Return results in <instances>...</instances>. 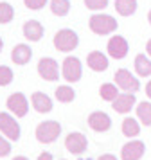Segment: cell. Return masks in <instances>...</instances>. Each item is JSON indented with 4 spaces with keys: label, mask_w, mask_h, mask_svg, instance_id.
<instances>
[{
    "label": "cell",
    "mask_w": 151,
    "mask_h": 160,
    "mask_svg": "<svg viewBox=\"0 0 151 160\" xmlns=\"http://www.w3.org/2000/svg\"><path fill=\"white\" fill-rule=\"evenodd\" d=\"M90 29L95 32V34H110L117 29V20L113 16H108V15H93L90 18Z\"/></svg>",
    "instance_id": "1"
},
{
    "label": "cell",
    "mask_w": 151,
    "mask_h": 160,
    "mask_svg": "<svg viewBox=\"0 0 151 160\" xmlns=\"http://www.w3.org/2000/svg\"><path fill=\"white\" fill-rule=\"evenodd\" d=\"M59 131H61V126L56 121H45V122L38 124L36 128V138L43 142V144H50L54 142L58 137H59Z\"/></svg>",
    "instance_id": "2"
},
{
    "label": "cell",
    "mask_w": 151,
    "mask_h": 160,
    "mask_svg": "<svg viewBox=\"0 0 151 160\" xmlns=\"http://www.w3.org/2000/svg\"><path fill=\"white\" fill-rule=\"evenodd\" d=\"M54 47L61 52H70L78 47V34L70 29H61L54 36Z\"/></svg>",
    "instance_id": "3"
},
{
    "label": "cell",
    "mask_w": 151,
    "mask_h": 160,
    "mask_svg": "<svg viewBox=\"0 0 151 160\" xmlns=\"http://www.w3.org/2000/svg\"><path fill=\"white\" fill-rule=\"evenodd\" d=\"M115 83H117V87L122 88L124 92H137L140 85H138V79L131 76V72H128L126 68H121V70H117L115 72Z\"/></svg>",
    "instance_id": "4"
},
{
    "label": "cell",
    "mask_w": 151,
    "mask_h": 160,
    "mask_svg": "<svg viewBox=\"0 0 151 160\" xmlns=\"http://www.w3.org/2000/svg\"><path fill=\"white\" fill-rule=\"evenodd\" d=\"M0 131L11 140L20 138V126L9 113H0Z\"/></svg>",
    "instance_id": "5"
},
{
    "label": "cell",
    "mask_w": 151,
    "mask_h": 160,
    "mask_svg": "<svg viewBox=\"0 0 151 160\" xmlns=\"http://www.w3.org/2000/svg\"><path fill=\"white\" fill-rule=\"evenodd\" d=\"M63 78L70 83H76L81 78V61L78 58H65L63 61Z\"/></svg>",
    "instance_id": "6"
},
{
    "label": "cell",
    "mask_w": 151,
    "mask_h": 160,
    "mask_svg": "<svg viewBox=\"0 0 151 160\" xmlns=\"http://www.w3.org/2000/svg\"><path fill=\"white\" fill-rule=\"evenodd\" d=\"M38 74L47 81H56L59 72H58V63L52 58H42L38 63Z\"/></svg>",
    "instance_id": "7"
},
{
    "label": "cell",
    "mask_w": 151,
    "mask_h": 160,
    "mask_svg": "<svg viewBox=\"0 0 151 160\" xmlns=\"http://www.w3.org/2000/svg\"><path fill=\"white\" fill-rule=\"evenodd\" d=\"M7 108L11 110L16 117H23L25 113H27V110H29V104H27L25 95L20 94V92L9 95V99H7Z\"/></svg>",
    "instance_id": "8"
},
{
    "label": "cell",
    "mask_w": 151,
    "mask_h": 160,
    "mask_svg": "<svg viewBox=\"0 0 151 160\" xmlns=\"http://www.w3.org/2000/svg\"><path fill=\"white\" fill-rule=\"evenodd\" d=\"M142 155H144V142H140V140H131V142L122 146L121 149L122 160H140Z\"/></svg>",
    "instance_id": "9"
},
{
    "label": "cell",
    "mask_w": 151,
    "mask_h": 160,
    "mask_svg": "<svg viewBox=\"0 0 151 160\" xmlns=\"http://www.w3.org/2000/svg\"><path fill=\"white\" fill-rule=\"evenodd\" d=\"M65 148L72 155H81L86 149V137L83 133H70L65 138Z\"/></svg>",
    "instance_id": "10"
},
{
    "label": "cell",
    "mask_w": 151,
    "mask_h": 160,
    "mask_svg": "<svg viewBox=\"0 0 151 160\" xmlns=\"http://www.w3.org/2000/svg\"><path fill=\"white\" fill-rule=\"evenodd\" d=\"M108 54L115 59H122L128 54V43L122 36H112L108 42Z\"/></svg>",
    "instance_id": "11"
},
{
    "label": "cell",
    "mask_w": 151,
    "mask_h": 160,
    "mask_svg": "<svg viewBox=\"0 0 151 160\" xmlns=\"http://www.w3.org/2000/svg\"><path fill=\"white\" fill-rule=\"evenodd\" d=\"M133 104H135V95L131 94V92H128V94L117 95V99L112 101V108L117 113H128L129 110L133 108Z\"/></svg>",
    "instance_id": "12"
},
{
    "label": "cell",
    "mask_w": 151,
    "mask_h": 160,
    "mask_svg": "<svg viewBox=\"0 0 151 160\" xmlns=\"http://www.w3.org/2000/svg\"><path fill=\"white\" fill-rule=\"evenodd\" d=\"M88 124H90V128L93 131H106L110 130L112 121L104 112H93L92 115L88 117Z\"/></svg>",
    "instance_id": "13"
},
{
    "label": "cell",
    "mask_w": 151,
    "mask_h": 160,
    "mask_svg": "<svg viewBox=\"0 0 151 160\" xmlns=\"http://www.w3.org/2000/svg\"><path fill=\"white\" fill-rule=\"evenodd\" d=\"M86 63L88 67L95 70V72H103V70H106L108 68V58L99 51H93L88 54V58H86Z\"/></svg>",
    "instance_id": "14"
},
{
    "label": "cell",
    "mask_w": 151,
    "mask_h": 160,
    "mask_svg": "<svg viewBox=\"0 0 151 160\" xmlns=\"http://www.w3.org/2000/svg\"><path fill=\"white\" fill-rule=\"evenodd\" d=\"M23 36L27 38L29 42H38V40H42V36H43L42 23L36 22V20L25 22V25H23Z\"/></svg>",
    "instance_id": "15"
},
{
    "label": "cell",
    "mask_w": 151,
    "mask_h": 160,
    "mask_svg": "<svg viewBox=\"0 0 151 160\" xmlns=\"http://www.w3.org/2000/svg\"><path fill=\"white\" fill-rule=\"evenodd\" d=\"M31 101H33V106H34L36 112H40V113H47L52 110V101H50L49 95L42 94V92H34L33 97H31Z\"/></svg>",
    "instance_id": "16"
},
{
    "label": "cell",
    "mask_w": 151,
    "mask_h": 160,
    "mask_svg": "<svg viewBox=\"0 0 151 160\" xmlns=\"http://www.w3.org/2000/svg\"><path fill=\"white\" fill-rule=\"evenodd\" d=\"M31 47L25 43H20L16 45L13 49V52H11V59H13V63H16V65H25L29 59H31Z\"/></svg>",
    "instance_id": "17"
},
{
    "label": "cell",
    "mask_w": 151,
    "mask_h": 160,
    "mask_svg": "<svg viewBox=\"0 0 151 160\" xmlns=\"http://www.w3.org/2000/svg\"><path fill=\"white\" fill-rule=\"evenodd\" d=\"M115 9L122 16L133 15L137 9V0H115Z\"/></svg>",
    "instance_id": "18"
},
{
    "label": "cell",
    "mask_w": 151,
    "mask_h": 160,
    "mask_svg": "<svg viewBox=\"0 0 151 160\" xmlns=\"http://www.w3.org/2000/svg\"><path fill=\"white\" fill-rule=\"evenodd\" d=\"M135 72L140 76V78H146L151 74V61L144 54H138L135 58Z\"/></svg>",
    "instance_id": "19"
},
{
    "label": "cell",
    "mask_w": 151,
    "mask_h": 160,
    "mask_svg": "<svg viewBox=\"0 0 151 160\" xmlns=\"http://www.w3.org/2000/svg\"><path fill=\"white\" fill-rule=\"evenodd\" d=\"M137 117L140 119V122L144 126H149L151 124V102L142 101L138 106H137Z\"/></svg>",
    "instance_id": "20"
},
{
    "label": "cell",
    "mask_w": 151,
    "mask_h": 160,
    "mask_svg": "<svg viewBox=\"0 0 151 160\" xmlns=\"http://www.w3.org/2000/svg\"><path fill=\"white\" fill-rule=\"evenodd\" d=\"M138 122H137L135 119H131V117H126L124 121H122V135H126V137H135L138 135Z\"/></svg>",
    "instance_id": "21"
},
{
    "label": "cell",
    "mask_w": 151,
    "mask_h": 160,
    "mask_svg": "<svg viewBox=\"0 0 151 160\" xmlns=\"http://www.w3.org/2000/svg\"><path fill=\"white\" fill-rule=\"evenodd\" d=\"M70 9V2L68 0H50V11L58 16H65Z\"/></svg>",
    "instance_id": "22"
},
{
    "label": "cell",
    "mask_w": 151,
    "mask_h": 160,
    "mask_svg": "<svg viewBox=\"0 0 151 160\" xmlns=\"http://www.w3.org/2000/svg\"><path fill=\"white\" fill-rule=\"evenodd\" d=\"M99 94L101 97L104 99V101H115L117 99V87L115 85H112V83H104L103 87L99 88Z\"/></svg>",
    "instance_id": "23"
},
{
    "label": "cell",
    "mask_w": 151,
    "mask_h": 160,
    "mask_svg": "<svg viewBox=\"0 0 151 160\" xmlns=\"http://www.w3.org/2000/svg\"><path fill=\"white\" fill-rule=\"evenodd\" d=\"M74 97H76V92H74L70 87H58L56 88V99L58 101L70 102V101H74Z\"/></svg>",
    "instance_id": "24"
},
{
    "label": "cell",
    "mask_w": 151,
    "mask_h": 160,
    "mask_svg": "<svg viewBox=\"0 0 151 160\" xmlns=\"http://www.w3.org/2000/svg\"><path fill=\"white\" fill-rule=\"evenodd\" d=\"M14 16L13 8L7 4V2H0V23H7L11 22Z\"/></svg>",
    "instance_id": "25"
},
{
    "label": "cell",
    "mask_w": 151,
    "mask_h": 160,
    "mask_svg": "<svg viewBox=\"0 0 151 160\" xmlns=\"http://www.w3.org/2000/svg\"><path fill=\"white\" fill-rule=\"evenodd\" d=\"M13 81V72H11V68L9 67H0V87H6Z\"/></svg>",
    "instance_id": "26"
},
{
    "label": "cell",
    "mask_w": 151,
    "mask_h": 160,
    "mask_svg": "<svg viewBox=\"0 0 151 160\" xmlns=\"http://www.w3.org/2000/svg\"><path fill=\"white\" fill-rule=\"evenodd\" d=\"M85 6L92 11H99L108 6V0H85Z\"/></svg>",
    "instance_id": "27"
},
{
    "label": "cell",
    "mask_w": 151,
    "mask_h": 160,
    "mask_svg": "<svg viewBox=\"0 0 151 160\" xmlns=\"http://www.w3.org/2000/svg\"><path fill=\"white\" fill-rule=\"evenodd\" d=\"M9 153H11V144L0 135V157H7Z\"/></svg>",
    "instance_id": "28"
},
{
    "label": "cell",
    "mask_w": 151,
    "mask_h": 160,
    "mask_svg": "<svg viewBox=\"0 0 151 160\" xmlns=\"http://www.w3.org/2000/svg\"><path fill=\"white\" fill-rule=\"evenodd\" d=\"M47 0H23V4L27 6L29 9H42L45 6Z\"/></svg>",
    "instance_id": "29"
},
{
    "label": "cell",
    "mask_w": 151,
    "mask_h": 160,
    "mask_svg": "<svg viewBox=\"0 0 151 160\" xmlns=\"http://www.w3.org/2000/svg\"><path fill=\"white\" fill-rule=\"evenodd\" d=\"M38 160H52V155H50V153H42V155L38 157Z\"/></svg>",
    "instance_id": "30"
},
{
    "label": "cell",
    "mask_w": 151,
    "mask_h": 160,
    "mask_svg": "<svg viewBox=\"0 0 151 160\" xmlns=\"http://www.w3.org/2000/svg\"><path fill=\"white\" fill-rule=\"evenodd\" d=\"M97 160H117V158H115L113 155H110V153H108V155H103V157H99Z\"/></svg>",
    "instance_id": "31"
},
{
    "label": "cell",
    "mask_w": 151,
    "mask_h": 160,
    "mask_svg": "<svg viewBox=\"0 0 151 160\" xmlns=\"http://www.w3.org/2000/svg\"><path fill=\"white\" fill-rule=\"evenodd\" d=\"M146 94H148V97L151 99V81L148 83V85H146Z\"/></svg>",
    "instance_id": "32"
},
{
    "label": "cell",
    "mask_w": 151,
    "mask_h": 160,
    "mask_svg": "<svg viewBox=\"0 0 151 160\" xmlns=\"http://www.w3.org/2000/svg\"><path fill=\"white\" fill-rule=\"evenodd\" d=\"M146 51H148V54H149V56H151V40H149V42H148V47H146Z\"/></svg>",
    "instance_id": "33"
},
{
    "label": "cell",
    "mask_w": 151,
    "mask_h": 160,
    "mask_svg": "<svg viewBox=\"0 0 151 160\" xmlns=\"http://www.w3.org/2000/svg\"><path fill=\"white\" fill-rule=\"evenodd\" d=\"M13 160H29V158H25V157H14Z\"/></svg>",
    "instance_id": "34"
},
{
    "label": "cell",
    "mask_w": 151,
    "mask_h": 160,
    "mask_svg": "<svg viewBox=\"0 0 151 160\" xmlns=\"http://www.w3.org/2000/svg\"><path fill=\"white\" fill-rule=\"evenodd\" d=\"M148 20H149V23H151V11H149V15H148Z\"/></svg>",
    "instance_id": "35"
},
{
    "label": "cell",
    "mask_w": 151,
    "mask_h": 160,
    "mask_svg": "<svg viewBox=\"0 0 151 160\" xmlns=\"http://www.w3.org/2000/svg\"><path fill=\"white\" fill-rule=\"evenodd\" d=\"M2 45H4V43H2V38H0V51H2Z\"/></svg>",
    "instance_id": "36"
}]
</instances>
